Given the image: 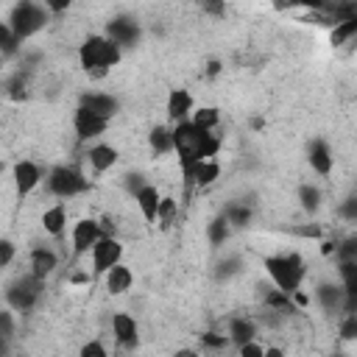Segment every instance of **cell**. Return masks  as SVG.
I'll return each instance as SVG.
<instances>
[{
    "label": "cell",
    "mask_w": 357,
    "mask_h": 357,
    "mask_svg": "<svg viewBox=\"0 0 357 357\" xmlns=\"http://www.w3.org/2000/svg\"><path fill=\"white\" fill-rule=\"evenodd\" d=\"M218 148H220V139L209 131H201L192 120H184V123L173 126V151L178 153V162H181L184 173H190L204 159H215Z\"/></svg>",
    "instance_id": "obj_1"
},
{
    "label": "cell",
    "mask_w": 357,
    "mask_h": 357,
    "mask_svg": "<svg viewBox=\"0 0 357 357\" xmlns=\"http://www.w3.org/2000/svg\"><path fill=\"white\" fill-rule=\"evenodd\" d=\"M78 61L92 78H103L120 61V47L106 33H92L78 45Z\"/></svg>",
    "instance_id": "obj_2"
},
{
    "label": "cell",
    "mask_w": 357,
    "mask_h": 357,
    "mask_svg": "<svg viewBox=\"0 0 357 357\" xmlns=\"http://www.w3.org/2000/svg\"><path fill=\"white\" fill-rule=\"evenodd\" d=\"M262 268H265V273L271 276V282L276 284V290H282V293H287V296H293L296 290H301V282H304V276H307V265H304V259H301L296 251H290V254H276V257H265Z\"/></svg>",
    "instance_id": "obj_3"
},
{
    "label": "cell",
    "mask_w": 357,
    "mask_h": 357,
    "mask_svg": "<svg viewBox=\"0 0 357 357\" xmlns=\"http://www.w3.org/2000/svg\"><path fill=\"white\" fill-rule=\"evenodd\" d=\"M47 22H50L47 6H39V3H31V0L17 3V6L11 8V17H8V28L14 31V36H17L20 42L31 39L33 33H39Z\"/></svg>",
    "instance_id": "obj_4"
},
{
    "label": "cell",
    "mask_w": 357,
    "mask_h": 357,
    "mask_svg": "<svg viewBox=\"0 0 357 357\" xmlns=\"http://www.w3.org/2000/svg\"><path fill=\"white\" fill-rule=\"evenodd\" d=\"M89 190V178L70 165H59L47 173V192L56 198H75Z\"/></svg>",
    "instance_id": "obj_5"
},
{
    "label": "cell",
    "mask_w": 357,
    "mask_h": 357,
    "mask_svg": "<svg viewBox=\"0 0 357 357\" xmlns=\"http://www.w3.org/2000/svg\"><path fill=\"white\" fill-rule=\"evenodd\" d=\"M42 290H45V282L36 279L33 273L20 276V279H14V282L6 287V304H8V310H14V312H28V310L36 307Z\"/></svg>",
    "instance_id": "obj_6"
},
{
    "label": "cell",
    "mask_w": 357,
    "mask_h": 357,
    "mask_svg": "<svg viewBox=\"0 0 357 357\" xmlns=\"http://www.w3.org/2000/svg\"><path fill=\"white\" fill-rule=\"evenodd\" d=\"M89 257H92V271L106 276L114 265H120V259H123V243L117 237H100L98 245L89 251Z\"/></svg>",
    "instance_id": "obj_7"
},
{
    "label": "cell",
    "mask_w": 357,
    "mask_h": 357,
    "mask_svg": "<svg viewBox=\"0 0 357 357\" xmlns=\"http://www.w3.org/2000/svg\"><path fill=\"white\" fill-rule=\"evenodd\" d=\"M106 36L123 50V47L139 45L142 31H139V22H137L134 17H112V20L106 22Z\"/></svg>",
    "instance_id": "obj_8"
},
{
    "label": "cell",
    "mask_w": 357,
    "mask_h": 357,
    "mask_svg": "<svg viewBox=\"0 0 357 357\" xmlns=\"http://www.w3.org/2000/svg\"><path fill=\"white\" fill-rule=\"evenodd\" d=\"M103 237V229H100V220L95 218H81L75 226H73V254H89L98 240Z\"/></svg>",
    "instance_id": "obj_9"
},
{
    "label": "cell",
    "mask_w": 357,
    "mask_h": 357,
    "mask_svg": "<svg viewBox=\"0 0 357 357\" xmlns=\"http://www.w3.org/2000/svg\"><path fill=\"white\" fill-rule=\"evenodd\" d=\"M11 178H14L17 195L25 198V195H31V192L39 187V181H42V170H39L36 162H31V159H20V162H14Z\"/></svg>",
    "instance_id": "obj_10"
},
{
    "label": "cell",
    "mask_w": 357,
    "mask_h": 357,
    "mask_svg": "<svg viewBox=\"0 0 357 357\" xmlns=\"http://www.w3.org/2000/svg\"><path fill=\"white\" fill-rule=\"evenodd\" d=\"M112 335H114V343L123 346V349H137L139 343V326L134 321V315L128 312H114L112 315Z\"/></svg>",
    "instance_id": "obj_11"
},
{
    "label": "cell",
    "mask_w": 357,
    "mask_h": 357,
    "mask_svg": "<svg viewBox=\"0 0 357 357\" xmlns=\"http://www.w3.org/2000/svg\"><path fill=\"white\" fill-rule=\"evenodd\" d=\"M73 126H75L78 139H95V137H100V134L109 128V120H103V117H98L95 112L78 106L75 114H73Z\"/></svg>",
    "instance_id": "obj_12"
},
{
    "label": "cell",
    "mask_w": 357,
    "mask_h": 357,
    "mask_svg": "<svg viewBox=\"0 0 357 357\" xmlns=\"http://www.w3.org/2000/svg\"><path fill=\"white\" fill-rule=\"evenodd\" d=\"M81 106L95 112L103 120H112L120 112V100L114 95H109V92H86V95H81Z\"/></svg>",
    "instance_id": "obj_13"
},
{
    "label": "cell",
    "mask_w": 357,
    "mask_h": 357,
    "mask_svg": "<svg viewBox=\"0 0 357 357\" xmlns=\"http://www.w3.org/2000/svg\"><path fill=\"white\" fill-rule=\"evenodd\" d=\"M134 204L139 209V215L145 218V223H156L159 220V206H162V192L153 187V184H145L137 195H134Z\"/></svg>",
    "instance_id": "obj_14"
},
{
    "label": "cell",
    "mask_w": 357,
    "mask_h": 357,
    "mask_svg": "<svg viewBox=\"0 0 357 357\" xmlns=\"http://www.w3.org/2000/svg\"><path fill=\"white\" fill-rule=\"evenodd\" d=\"M307 162H310V167H312L318 176H329L332 167H335V156H332V151H329V145H326L324 139H312V142H310V148H307Z\"/></svg>",
    "instance_id": "obj_15"
},
{
    "label": "cell",
    "mask_w": 357,
    "mask_h": 357,
    "mask_svg": "<svg viewBox=\"0 0 357 357\" xmlns=\"http://www.w3.org/2000/svg\"><path fill=\"white\" fill-rule=\"evenodd\" d=\"M192 112H195V100H192V95L187 89H173L167 95V117L173 123H184Z\"/></svg>",
    "instance_id": "obj_16"
},
{
    "label": "cell",
    "mask_w": 357,
    "mask_h": 357,
    "mask_svg": "<svg viewBox=\"0 0 357 357\" xmlns=\"http://www.w3.org/2000/svg\"><path fill=\"white\" fill-rule=\"evenodd\" d=\"M117 159H120L117 148H114V145H106V142H98V145H92V148L86 151V162H89V167H92L95 173L112 170V167L117 165Z\"/></svg>",
    "instance_id": "obj_17"
},
{
    "label": "cell",
    "mask_w": 357,
    "mask_h": 357,
    "mask_svg": "<svg viewBox=\"0 0 357 357\" xmlns=\"http://www.w3.org/2000/svg\"><path fill=\"white\" fill-rule=\"evenodd\" d=\"M315 301L321 304V310L326 312H343V301H346V293L340 284L335 282H321L315 287Z\"/></svg>",
    "instance_id": "obj_18"
},
{
    "label": "cell",
    "mask_w": 357,
    "mask_h": 357,
    "mask_svg": "<svg viewBox=\"0 0 357 357\" xmlns=\"http://www.w3.org/2000/svg\"><path fill=\"white\" fill-rule=\"evenodd\" d=\"M56 268H59V257H56V251H53V248L39 245V248H33V251H31V273H33L36 279H42V282H45Z\"/></svg>",
    "instance_id": "obj_19"
},
{
    "label": "cell",
    "mask_w": 357,
    "mask_h": 357,
    "mask_svg": "<svg viewBox=\"0 0 357 357\" xmlns=\"http://www.w3.org/2000/svg\"><path fill=\"white\" fill-rule=\"evenodd\" d=\"M103 279H106V290H109L112 296H123V293L131 290V284H134V273H131V268L123 265V262L114 265Z\"/></svg>",
    "instance_id": "obj_20"
},
{
    "label": "cell",
    "mask_w": 357,
    "mask_h": 357,
    "mask_svg": "<svg viewBox=\"0 0 357 357\" xmlns=\"http://www.w3.org/2000/svg\"><path fill=\"white\" fill-rule=\"evenodd\" d=\"M229 340L240 349L251 340H257V321L254 318H231L229 321Z\"/></svg>",
    "instance_id": "obj_21"
},
{
    "label": "cell",
    "mask_w": 357,
    "mask_h": 357,
    "mask_svg": "<svg viewBox=\"0 0 357 357\" xmlns=\"http://www.w3.org/2000/svg\"><path fill=\"white\" fill-rule=\"evenodd\" d=\"M42 229L50 234V237H61L64 229H67V209L61 204H53L42 212Z\"/></svg>",
    "instance_id": "obj_22"
},
{
    "label": "cell",
    "mask_w": 357,
    "mask_h": 357,
    "mask_svg": "<svg viewBox=\"0 0 357 357\" xmlns=\"http://www.w3.org/2000/svg\"><path fill=\"white\" fill-rule=\"evenodd\" d=\"M195 187H209V184H215V178L220 176V165L215 162V159H204V162H198L190 173H184Z\"/></svg>",
    "instance_id": "obj_23"
},
{
    "label": "cell",
    "mask_w": 357,
    "mask_h": 357,
    "mask_svg": "<svg viewBox=\"0 0 357 357\" xmlns=\"http://www.w3.org/2000/svg\"><path fill=\"white\" fill-rule=\"evenodd\" d=\"M148 145H151V151H153L156 156L170 153V151H173V128H167V126H156V128H151V134H148Z\"/></svg>",
    "instance_id": "obj_24"
},
{
    "label": "cell",
    "mask_w": 357,
    "mask_h": 357,
    "mask_svg": "<svg viewBox=\"0 0 357 357\" xmlns=\"http://www.w3.org/2000/svg\"><path fill=\"white\" fill-rule=\"evenodd\" d=\"M229 231H231V223H229L223 215H218L215 220L206 223V240H209L212 245H223V243L229 240Z\"/></svg>",
    "instance_id": "obj_25"
},
{
    "label": "cell",
    "mask_w": 357,
    "mask_h": 357,
    "mask_svg": "<svg viewBox=\"0 0 357 357\" xmlns=\"http://www.w3.org/2000/svg\"><path fill=\"white\" fill-rule=\"evenodd\" d=\"M340 287L346 296H357V262H337Z\"/></svg>",
    "instance_id": "obj_26"
},
{
    "label": "cell",
    "mask_w": 357,
    "mask_h": 357,
    "mask_svg": "<svg viewBox=\"0 0 357 357\" xmlns=\"http://www.w3.org/2000/svg\"><path fill=\"white\" fill-rule=\"evenodd\" d=\"M192 123H195L201 131H209V134H212V128L220 123V112H218L215 106H201V109L192 112Z\"/></svg>",
    "instance_id": "obj_27"
},
{
    "label": "cell",
    "mask_w": 357,
    "mask_h": 357,
    "mask_svg": "<svg viewBox=\"0 0 357 357\" xmlns=\"http://www.w3.org/2000/svg\"><path fill=\"white\" fill-rule=\"evenodd\" d=\"M298 204H301V209L304 212H318L321 209V190L315 187V184H301L298 187Z\"/></svg>",
    "instance_id": "obj_28"
},
{
    "label": "cell",
    "mask_w": 357,
    "mask_h": 357,
    "mask_svg": "<svg viewBox=\"0 0 357 357\" xmlns=\"http://www.w3.org/2000/svg\"><path fill=\"white\" fill-rule=\"evenodd\" d=\"M11 340H14V310H0V343H3V357H6V351H8V346H11Z\"/></svg>",
    "instance_id": "obj_29"
},
{
    "label": "cell",
    "mask_w": 357,
    "mask_h": 357,
    "mask_svg": "<svg viewBox=\"0 0 357 357\" xmlns=\"http://www.w3.org/2000/svg\"><path fill=\"white\" fill-rule=\"evenodd\" d=\"M20 39L14 36V31L8 28V22H0V50H3V59H11L17 50H20Z\"/></svg>",
    "instance_id": "obj_30"
},
{
    "label": "cell",
    "mask_w": 357,
    "mask_h": 357,
    "mask_svg": "<svg viewBox=\"0 0 357 357\" xmlns=\"http://www.w3.org/2000/svg\"><path fill=\"white\" fill-rule=\"evenodd\" d=\"M223 218H226L231 226H245V223L251 220V209H248L245 204H229V206L223 209Z\"/></svg>",
    "instance_id": "obj_31"
},
{
    "label": "cell",
    "mask_w": 357,
    "mask_h": 357,
    "mask_svg": "<svg viewBox=\"0 0 357 357\" xmlns=\"http://www.w3.org/2000/svg\"><path fill=\"white\" fill-rule=\"evenodd\" d=\"M351 36H357V17L354 20H346V22H337L332 28V45H343Z\"/></svg>",
    "instance_id": "obj_32"
},
{
    "label": "cell",
    "mask_w": 357,
    "mask_h": 357,
    "mask_svg": "<svg viewBox=\"0 0 357 357\" xmlns=\"http://www.w3.org/2000/svg\"><path fill=\"white\" fill-rule=\"evenodd\" d=\"M6 92H8V98H14V100H22V98H25V73H22V70L6 81Z\"/></svg>",
    "instance_id": "obj_33"
},
{
    "label": "cell",
    "mask_w": 357,
    "mask_h": 357,
    "mask_svg": "<svg viewBox=\"0 0 357 357\" xmlns=\"http://www.w3.org/2000/svg\"><path fill=\"white\" fill-rule=\"evenodd\" d=\"M162 229L173 226L176 223V201L173 198H162V206H159V220H156Z\"/></svg>",
    "instance_id": "obj_34"
},
{
    "label": "cell",
    "mask_w": 357,
    "mask_h": 357,
    "mask_svg": "<svg viewBox=\"0 0 357 357\" xmlns=\"http://www.w3.org/2000/svg\"><path fill=\"white\" fill-rule=\"evenodd\" d=\"M335 254H337V262H357V237L343 240V243L335 248Z\"/></svg>",
    "instance_id": "obj_35"
},
{
    "label": "cell",
    "mask_w": 357,
    "mask_h": 357,
    "mask_svg": "<svg viewBox=\"0 0 357 357\" xmlns=\"http://www.w3.org/2000/svg\"><path fill=\"white\" fill-rule=\"evenodd\" d=\"M340 340H357V315H346L337 326Z\"/></svg>",
    "instance_id": "obj_36"
},
{
    "label": "cell",
    "mask_w": 357,
    "mask_h": 357,
    "mask_svg": "<svg viewBox=\"0 0 357 357\" xmlns=\"http://www.w3.org/2000/svg\"><path fill=\"white\" fill-rule=\"evenodd\" d=\"M78 357H109V351H106V346H103L100 340H86V343L81 346Z\"/></svg>",
    "instance_id": "obj_37"
},
{
    "label": "cell",
    "mask_w": 357,
    "mask_h": 357,
    "mask_svg": "<svg viewBox=\"0 0 357 357\" xmlns=\"http://www.w3.org/2000/svg\"><path fill=\"white\" fill-rule=\"evenodd\" d=\"M201 343L206 346V349H226L231 340H229V335H218V332H206V335H201Z\"/></svg>",
    "instance_id": "obj_38"
},
{
    "label": "cell",
    "mask_w": 357,
    "mask_h": 357,
    "mask_svg": "<svg viewBox=\"0 0 357 357\" xmlns=\"http://www.w3.org/2000/svg\"><path fill=\"white\" fill-rule=\"evenodd\" d=\"M14 251H17V248H14L11 240H3V243H0V268H8V265L14 262Z\"/></svg>",
    "instance_id": "obj_39"
},
{
    "label": "cell",
    "mask_w": 357,
    "mask_h": 357,
    "mask_svg": "<svg viewBox=\"0 0 357 357\" xmlns=\"http://www.w3.org/2000/svg\"><path fill=\"white\" fill-rule=\"evenodd\" d=\"M237 357H265V346L257 343V340H251V343L240 346V354Z\"/></svg>",
    "instance_id": "obj_40"
},
{
    "label": "cell",
    "mask_w": 357,
    "mask_h": 357,
    "mask_svg": "<svg viewBox=\"0 0 357 357\" xmlns=\"http://www.w3.org/2000/svg\"><path fill=\"white\" fill-rule=\"evenodd\" d=\"M340 218H346V220L357 223V198H349V201H343V204H340Z\"/></svg>",
    "instance_id": "obj_41"
},
{
    "label": "cell",
    "mask_w": 357,
    "mask_h": 357,
    "mask_svg": "<svg viewBox=\"0 0 357 357\" xmlns=\"http://www.w3.org/2000/svg\"><path fill=\"white\" fill-rule=\"evenodd\" d=\"M240 271V262L237 259H223L220 265H218V276H223V279H229L231 273H237Z\"/></svg>",
    "instance_id": "obj_42"
},
{
    "label": "cell",
    "mask_w": 357,
    "mask_h": 357,
    "mask_svg": "<svg viewBox=\"0 0 357 357\" xmlns=\"http://www.w3.org/2000/svg\"><path fill=\"white\" fill-rule=\"evenodd\" d=\"M265 357H284V351H282L279 346H268V349H265Z\"/></svg>",
    "instance_id": "obj_43"
},
{
    "label": "cell",
    "mask_w": 357,
    "mask_h": 357,
    "mask_svg": "<svg viewBox=\"0 0 357 357\" xmlns=\"http://www.w3.org/2000/svg\"><path fill=\"white\" fill-rule=\"evenodd\" d=\"M173 357H198V354H195L192 349H178V351H176Z\"/></svg>",
    "instance_id": "obj_44"
}]
</instances>
